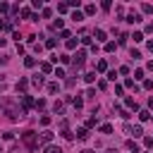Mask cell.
Listing matches in <instances>:
<instances>
[{
    "mask_svg": "<svg viewBox=\"0 0 153 153\" xmlns=\"http://www.w3.org/2000/svg\"><path fill=\"white\" fill-rule=\"evenodd\" d=\"M5 115H7L12 122H17V120H22L26 112H24V108H17L12 100H7V105H5Z\"/></svg>",
    "mask_w": 153,
    "mask_h": 153,
    "instance_id": "6da1fadb",
    "label": "cell"
},
{
    "mask_svg": "<svg viewBox=\"0 0 153 153\" xmlns=\"http://www.w3.org/2000/svg\"><path fill=\"white\" fill-rule=\"evenodd\" d=\"M22 141H24L26 148H31V151L38 148V134H36V131H24V134H22Z\"/></svg>",
    "mask_w": 153,
    "mask_h": 153,
    "instance_id": "7a4b0ae2",
    "label": "cell"
},
{
    "mask_svg": "<svg viewBox=\"0 0 153 153\" xmlns=\"http://www.w3.org/2000/svg\"><path fill=\"white\" fill-rule=\"evenodd\" d=\"M84 62H86V50H76V55H72V65H74V69L84 67Z\"/></svg>",
    "mask_w": 153,
    "mask_h": 153,
    "instance_id": "3957f363",
    "label": "cell"
},
{
    "mask_svg": "<svg viewBox=\"0 0 153 153\" xmlns=\"http://www.w3.org/2000/svg\"><path fill=\"white\" fill-rule=\"evenodd\" d=\"M93 38H96L98 43H108V33H105L103 29H96V31H93Z\"/></svg>",
    "mask_w": 153,
    "mask_h": 153,
    "instance_id": "277c9868",
    "label": "cell"
},
{
    "mask_svg": "<svg viewBox=\"0 0 153 153\" xmlns=\"http://www.w3.org/2000/svg\"><path fill=\"white\" fill-rule=\"evenodd\" d=\"M33 103H36V100H33V98H31L29 93H24V96H22V105H24V112H26V110H29V108H31Z\"/></svg>",
    "mask_w": 153,
    "mask_h": 153,
    "instance_id": "5b68a950",
    "label": "cell"
},
{
    "mask_svg": "<svg viewBox=\"0 0 153 153\" xmlns=\"http://www.w3.org/2000/svg\"><path fill=\"white\" fill-rule=\"evenodd\" d=\"M127 22H129V24H136V22H141V14H139V12H134V10H131V12H129V14H127Z\"/></svg>",
    "mask_w": 153,
    "mask_h": 153,
    "instance_id": "8992f818",
    "label": "cell"
},
{
    "mask_svg": "<svg viewBox=\"0 0 153 153\" xmlns=\"http://www.w3.org/2000/svg\"><path fill=\"white\" fill-rule=\"evenodd\" d=\"M31 84H33V86H36V88H41V86H43V84H45V79H43V76H41V74H33V76H31Z\"/></svg>",
    "mask_w": 153,
    "mask_h": 153,
    "instance_id": "52a82bcc",
    "label": "cell"
},
{
    "mask_svg": "<svg viewBox=\"0 0 153 153\" xmlns=\"http://www.w3.org/2000/svg\"><path fill=\"white\" fill-rule=\"evenodd\" d=\"M26 86H29V79H19V81H17V91H19L22 96L26 93Z\"/></svg>",
    "mask_w": 153,
    "mask_h": 153,
    "instance_id": "ba28073f",
    "label": "cell"
},
{
    "mask_svg": "<svg viewBox=\"0 0 153 153\" xmlns=\"http://www.w3.org/2000/svg\"><path fill=\"white\" fill-rule=\"evenodd\" d=\"M76 139H79V141H86V139H88V129H86V127H79V129H76Z\"/></svg>",
    "mask_w": 153,
    "mask_h": 153,
    "instance_id": "9c48e42d",
    "label": "cell"
},
{
    "mask_svg": "<svg viewBox=\"0 0 153 153\" xmlns=\"http://www.w3.org/2000/svg\"><path fill=\"white\" fill-rule=\"evenodd\" d=\"M41 141H43L45 146H50V143H53V131H48V129H45V131L41 134Z\"/></svg>",
    "mask_w": 153,
    "mask_h": 153,
    "instance_id": "30bf717a",
    "label": "cell"
},
{
    "mask_svg": "<svg viewBox=\"0 0 153 153\" xmlns=\"http://www.w3.org/2000/svg\"><path fill=\"white\" fill-rule=\"evenodd\" d=\"M96 72H98V74L108 72V62H105V60H98V62H96Z\"/></svg>",
    "mask_w": 153,
    "mask_h": 153,
    "instance_id": "8fae6325",
    "label": "cell"
},
{
    "mask_svg": "<svg viewBox=\"0 0 153 153\" xmlns=\"http://www.w3.org/2000/svg\"><path fill=\"white\" fill-rule=\"evenodd\" d=\"M38 69H41L43 74H53V65H50V62H41V65H38Z\"/></svg>",
    "mask_w": 153,
    "mask_h": 153,
    "instance_id": "7c38bea8",
    "label": "cell"
},
{
    "mask_svg": "<svg viewBox=\"0 0 153 153\" xmlns=\"http://www.w3.org/2000/svg\"><path fill=\"white\" fill-rule=\"evenodd\" d=\"M124 108H127V110H139V105H136L134 98H124Z\"/></svg>",
    "mask_w": 153,
    "mask_h": 153,
    "instance_id": "4fadbf2b",
    "label": "cell"
},
{
    "mask_svg": "<svg viewBox=\"0 0 153 153\" xmlns=\"http://www.w3.org/2000/svg\"><path fill=\"white\" fill-rule=\"evenodd\" d=\"M124 146H127V151H131V153H139V143H136L134 139H129V141H127Z\"/></svg>",
    "mask_w": 153,
    "mask_h": 153,
    "instance_id": "5bb4252c",
    "label": "cell"
},
{
    "mask_svg": "<svg viewBox=\"0 0 153 153\" xmlns=\"http://www.w3.org/2000/svg\"><path fill=\"white\" fill-rule=\"evenodd\" d=\"M53 112H55V115H62V112H65V105H62L60 100H55V103H53Z\"/></svg>",
    "mask_w": 153,
    "mask_h": 153,
    "instance_id": "9a60e30c",
    "label": "cell"
},
{
    "mask_svg": "<svg viewBox=\"0 0 153 153\" xmlns=\"http://www.w3.org/2000/svg\"><path fill=\"white\" fill-rule=\"evenodd\" d=\"M72 19L74 22H84V12L81 10H72Z\"/></svg>",
    "mask_w": 153,
    "mask_h": 153,
    "instance_id": "2e32d148",
    "label": "cell"
},
{
    "mask_svg": "<svg viewBox=\"0 0 153 153\" xmlns=\"http://www.w3.org/2000/svg\"><path fill=\"white\" fill-rule=\"evenodd\" d=\"M65 45H67V50H74L79 45V38H69V41H65Z\"/></svg>",
    "mask_w": 153,
    "mask_h": 153,
    "instance_id": "e0dca14e",
    "label": "cell"
},
{
    "mask_svg": "<svg viewBox=\"0 0 153 153\" xmlns=\"http://www.w3.org/2000/svg\"><path fill=\"white\" fill-rule=\"evenodd\" d=\"M45 88H48V93H57V91H60V84H57V81H50Z\"/></svg>",
    "mask_w": 153,
    "mask_h": 153,
    "instance_id": "ac0fdd59",
    "label": "cell"
},
{
    "mask_svg": "<svg viewBox=\"0 0 153 153\" xmlns=\"http://www.w3.org/2000/svg\"><path fill=\"white\" fill-rule=\"evenodd\" d=\"M131 136H134V139H136V136H143V127H141V124L131 127Z\"/></svg>",
    "mask_w": 153,
    "mask_h": 153,
    "instance_id": "d6986e66",
    "label": "cell"
},
{
    "mask_svg": "<svg viewBox=\"0 0 153 153\" xmlns=\"http://www.w3.org/2000/svg\"><path fill=\"white\" fill-rule=\"evenodd\" d=\"M141 12H143V14H153V5H151V2H143V5H141Z\"/></svg>",
    "mask_w": 153,
    "mask_h": 153,
    "instance_id": "ffe728a7",
    "label": "cell"
},
{
    "mask_svg": "<svg viewBox=\"0 0 153 153\" xmlns=\"http://www.w3.org/2000/svg\"><path fill=\"white\" fill-rule=\"evenodd\" d=\"M139 120H141V122H148V120H151V112H148V110H139Z\"/></svg>",
    "mask_w": 153,
    "mask_h": 153,
    "instance_id": "44dd1931",
    "label": "cell"
},
{
    "mask_svg": "<svg viewBox=\"0 0 153 153\" xmlns=\"http://www.w3.org/2000/svg\"><path fill=\"white\" fill-rule=\"evenodd\" d=\"M98 129H100V134H112V124H108V122H105V124H100Z\"/></svg>",
    "mask_w": 153,
    "mask_h": 153,
    "instance_id": "7402d4cb",
    "label": "cell"
},
{
    "mask_svg": "<svg viewBox=\"0 0 153 153\" xmlns=\"http://www.w3.org/2000/svg\"><path fill=\"white\" fill-rule=\"evenodd\" d=\"M45 153H62V148L55 146V143H50V146H45Z\"/></svg>",
    "mask_w": 153,
    "mask_h": 153,
    "instance_id": "603a6c76",
    "label": "cell"
},
{
    "mask_svg": "<svg viewBox=\"0 0 153 153\" xmlns=\"http://www.w3.org/2000/svg\"><path fill=\"white\" fill-rule=\"evenodd\" d=\"M129 38H134V43H141V41H143V33H141V31H134Z\"/></svg>",
    "mask_w": 153,
    "mask_h": 153,
    "instance_id": "cb8c5ba5",
    "label": "cell"
},
{
    "mask_svg": "<svg viewBox=\"0 0 153 153\" xmlns=\"http://www.w3.org/2000/svg\"><path fill=\"white\" fill-rule=\"evenodd\" d=\"M24 65H26V67H36V57L26 55V57H24Z\"/></svg>",
    "mask_w": 153,
    "mask_h": 153,
    "instance_id": "d4e9b609",
    "label": "cell"
},
{
    "mask_svg": "<svg viewBox=\"0 0 153 153\" xmlns=\"http://www.w3.org/2000/svg\"><path fill=\"white\" fill-rule=\"evenodd\" d=\"M84 81H86V84H93V81H96V72H88V74H84Z\"/></svg>",
    "mask_w": 153,
    "mask_h": 153,
    "instance_id": "484cf974",
    "label": "cell"
},
{
    "mask_svg": "<svg viewBox=\"0 0 153 153\" xmlns=\"http://www.w3.org/2000/svg\"><path fill=\"white\" fill-rule=\"evenodd\" d=\"M84 14H88V17L96 14V5H86V7H84Z\"/></svg>",
    "mask_w": 153,
    "mask_h": 153,
    "instance_id": "4316f807",
    "label": "cell"
},
{
    "mask_svg": "<svg viewBox=\"0 0 153 153\" xmlns=\"http://www.w3.org/2000/svg\"><path fill=\"white\" fill-rule=\"evenodd\" d=\"M81 43H84V45H93V38H91L88 33H84V36H81Z\"/></svg>",
    "mask_w": 153,
    "mask_h": 153,
    "instance_id": "83f0119b",
    "label": "cell"
},
{
    "mask_svg": "<svg viewBox=\"0 0 153 153\" xmlns=\"http://www.w3.org/2000/svg\"><path fill=\"white\" fill-rule=\"evenodd\" d=\"M124 88H134L136 91V84H134V79H124V84H122Z\"/></svg>",
    "mask_w": 153,
    "mask_h": 153,
    "instance_id": "f1b7e54d",
    "label": "cell"
},
{
    "mask_svg": "<svg viewBox=\"0 0 153 153\" xmlns=\"http://www.w3.org/2000/svg\"><path fill=\"white\" fill-rule=\"evenodd\" d=\"M72 105L79 110V108H84V98H72Z\"/></svg>",
    "mask_w": 153,
    "mask_h": 153,
    "instance_id": "f546056e",
    "label": "cell"
},
{
    "mask_svg": "<svg viewBox=\"0 0 153 153\" xmlns=\"http://www.w3.org/2000/svg\"><path fill=\"white\" fill-rule=\"evenodd\" d=\"M57 60H60V62H62V65H69V62H72V55H60V57H57Z\"/></svg>",
    "mask_w": 153,
    "mask_h": 153,
    "instance_id": "4dcf8cb0",
    "label": "cell"
},
{
    "mask_svg": "<svg viewBox=\"0 0 153 153\" xmlns=\"http://www.w3.org/2000/svg\"><path fill=\"white\" fill-rule=\"evenodd\" d=\"M19 14H22L24 19H29V17H31V10H29V7H24V10H19Z\"/></svg>",
    "mask_w": 153,
    "mask_h": 153,
    "instance_id": "1f68e13d",
    "label": "cell"
},
{
    "mask_svg": "<svg viewBox=\"0 0 153 153\" xmlns=\"http://www.w3.org/2000/svg\"><path fill=\"white\" fill-rule=\"evenodd\" d=\"M60 38H65V41H69V38H72V33H69L67 29H62V31H60Z\"/></svg>",
    "mask_w": 153,
    "mask_h": 153,
    "instance_id": "d6a6232c",
    "label": "cell"
},
{
    "mask_svg": "<svg viewBox=\"0 0 153 153\" xmlns=\"http://www.w3.org/2000/svg\"><path fill=\"white\" fill-rule=\"evenodd\" d=\"M100 7H103V10H105V12H108V10H110V7H112V2H110V0H103V2H100Z\"/></svg>",
    "mask_w": 153,
    "mask_h": 153,
    "instance_id": "836d02e7",
    "label": "cell"
},
{
    "mask_svg": "<svg viewBox=\"0 0 153 153\" xmlns=\"http://www.w3.org/2000/svg\"><path fill=\"white\" fill-rule=\"evenodd\" d=\"M50 14H53V10H50V7H43V12H41V17H45V19H48Z\"/></svg>",
    "mask_w": 153,
    "mask_h": 153,
    "instance_id": "e575fe53",
    "label": "cell"
},
{
    "mask_svg": "<svg viewBox=\"0 0 153 153\" xmlns=\"http://www.w3.org/2000/svg\"><path fill=\"white\" fill-rule=\"evenodd\" d=\"M62 24H65L62 19H55V22H53V29H60V31H62Z\"/></svg>",
    "mask_w": 153,
    "mask_h": 153,
    "instance_id": "d590c367",
    "label": "cell"
},
{
    "mask_svg": "<svg viewBox=\"0 0 153 153\" xmlns=\"http://www.w3.org/2000/svg\"><path fill=\"white\" fill-rule=\"evenodd\" d=\"M55 45H57V43H55V38H48V41H45V48H50V50H53Z\"/></svg>",
    "mask_w": 153,
    "mask_h": 153,
    "instance_id": "8d00e7d4",
    "label": "cell"
},
{
    "mask_svg": "<svg viewBox=\"0 0 153 153\" xmlns=\"http://www.w3.org/2000/svg\"><path fill=\"white\" fill-rule=\"evenodd\" d=\"M115 48H117V45H115V43H112V41H108V43H105V50H108V53H112V50H115Z\"/></svg>",
    "mask_w": 153,
    "mask_h": 153,
    "instance_id": "74e56055",
    "label": "cell"
},
{
    "mask_svg": "<svg viewBox=\"0 0 153 153\" xmlns=\"http://www.w3.org/2000/svg\"><path fill=\"white\" fill-rule=\"evenodd\" d=\"M53 74L60 79V76H65V69H62V67H57V69H53Z\"/></svg>",
    "mask_w": 153,
    "mask_h": 153,
    "instance_id": "f35d334b",
    "label": "cell"
},
{
    "mask_svg": "<svg viewBox=\"0 0 153 153\" xmlns=\"http://www.w3.org/2000/svg\"><path fill=\"white\" fill-rule=\"evenodd\" d=\"M139 79H143V69H136L134 72V81H139Z\"/></svg>",
    "mask_w": 153,
    "mask_h": 153,
    "instance_id": "ab89813d",
    "label": "cell"
},
{
    "mask_svg": "<svg viewBox=\"0 0 153 153\" xmlns=\"http://www.w3.org/2000/svg\"><path fill=\"white\" fill-rule=\"evenodd\" d=\"M143 88L151 91V88H153V81H151V79H143Z\"/></svg>",
    "mask_w": 153,
    "mask_h": 153,
    "instance_id": "60d3db41",
    "label": "cell"
},
{
    "mask_svg": "<svg viewBox=\"0 0 153 153\" xmlns=\"http://www.w3.org/2000/svg\"><path fill=\"white\" fill-rule=\"evenodd\" d=\"M33 105H36V108H38V110H43V108H45V100H43V98H38V100H36V103H33Z\"/></svg>",
    "mask_w": 153,
    "mask_h": 153,
    "instance_id": "b9f144b4",
    "label": "cell"
},
{
    "mask_svg": "<svg viewBox=\"0 0 153 153\" xmlns=\"http://www.w3.org/2000/svg\"><path fill=\"white\" fill-rule=\"evenodd\" d=\"M91 127H96V117H88L86 120V129H91Z\"/></svg>",
    "mask_w": 153,
    "mask_h": 153,
    "instance_id": "7bdbcfd3",
    "label": "cell"
},
{
    "mask_svg": "<svg viewBox=\"0 0 153 153\" xmlns=\"http://www.w3.org/2000/svg\"><path fill=\"white\" fill-rule=\"evenodd\" d=\"M143 146H146V148H153V139L146 136V139H143Z\"/></svg>",
    "mask_w": 153,
    "mask_h": 153,
    "instance_id": "ee69618b",
    "label": "cell"
},
{
    "mask_svg": "<svg viewBox=\"0 0 153 153\" xmlns=\"http://www.w3.org/2000/svg\"><path fill=\"white\" fill-rule=\"evenodd\" d=\"M5 12H10V5L7 2H0V14H5Z\"/></svg>",
    "mask_w": 153,
    "mask_h": 153,
    "instance_id": "f6af8a7d",
    "label": "cell"
},
{
    "mask_svg": "<svg viewBox=\"0 0 153 153\" xmlns=\"http://www.w3.org/2000/svg\"><path fill=\"white\" fill-rule=\"evenodd\" d=\"M67 10H69L67 2H60V5H57V12H67Z\"/></svg>",
    "mask_w": 153,
    "mask_h": 153,
    "instance_id": "bcb514c9",
    "label": "cell"
},
{
    "mask_svg": "<svg viewBox=\"0 0 153 153\" xmlns=\"http://www.w3.org/2000/svg\"><path fill=\"white\" fill-rule=\"evenodd\" d=\"M115 93H117V96H122V93H124V86H122V84H117V86H115Z\"/></svg>",
    "mask_w": 153,
    "mask_h": 153,
    "instance_id": "7dc6e473",
    "label": "cell"
},
{
    "mask_svg": "<svg viewBox=\"0 0 153 153\" xmlns=\"http://www.w3.org/2000/svg\"><path fill=\"white\" fill-rule=\"evenodd\" d=\"M41 124H43V127H48V124H50V117H48V115H43V117H41Z\"/></svg>",
    "mask_w": 153,
    "mask_h": 153,
    "instance_id": "c3c4849f",
    "label": "cell"
},
{
    "mask_svg": "<svg viewBox=\"0 0 153 153\" xmlns=\"http://www.w3.org/2000/svg\"><path fill=\"white\" fill-rule=\"evenodd\" d=\"M2 139H5V141H12V139H14V134H12V131H5V134H2Z\"/></svg>",
    "mask_w": 153,
    "mask_h": 153,
    "instance_id": "681fc988",
    "label": "cell"
},
{
    "mask_svg": "<svg viewBox=\"0 0 153 153\" xmlns=\"http://www.w3.org/2000/svg\"><path fill=\"white\" fill-rule=\"evenodd\" d=\"M62 136H65V139H67V141H69V139H74V134H72V131H69V129H65V131H62Z\"/></svg>",
    "mask_w": 153,
    "mask_h": 153,
    "instance_id": "f907efd6",
    "label": "cell"
},
{
    "mask_svg": "<svg viewBox=\"0 0 153 153\" xmlns=\"http://www.w3.org/2000/svg\"><path fill=\"white\" fill-rule=\"evenodd\" d=\"M146 33H153V22H151V24H146Z\"/></svg>",
    "mask_w": 153,
    "mask_h": 153,
    "instance_id": "816d5d0a",
    "label": "cell"
},
{
    "mask_svg": "<svg viewBox=\"0 0 153 153\" xmlns=\"http://www.w3.org/2000/svg\"><path fill=\"white\" fill-rule=\"evenodd\" d=\"M105 153H117V148H105Z\"/></svg>",
    "mask_w": 153,
    "mask_h": 153,
    "instance_id": "f5cc1de1",
    "label": "cell"
},
{
    "mask_svg": "<svg viewBox=\"0 0 153 153\" xmlns=\"http://www.w3.org/2000/svg\"><path fill=\"white\" fill-rule=\"evenodd\" d=\"M146 67H148V69H151V72H153V60H151V62H148V65H146Z\"/></svg>",
    "mask_w": 153,
    "mask_h": 153,
    "instance_id": "db71d44e",
    "label": "cell"
},
{
    "mask_svg": "<svg viewBox=\"0 0 153 153\" xmlns=\"http://www.w3.org/2000/svg\"><path fill=\"white\" fill-rule=\"evenodd\" d=\"M148 108H153V96H151V98H148Z\"/></svg>",
    "mask_w": 153,
    "mask_h": 153,
    "instance_id": "11a10c76",
    "label": "cell"
},
{
    "mask_svg": "<svg viewBox=\"0 0 153 153\" xmlns=\"http://www.w3.org/2000/svg\"><path fill=\"white\" fill-rule=\"evenodd\" d=\"M148 50H151V53H153V41H148Z\"/></svg>",
    "mask_w": 153,
    "mask_h": 153,
    "instance_id": "9f6ffc18",
    "label": "cell"
},
{
    "mask_svg": "<svg viewBox=\"0 0 153 153\" xmlns=\"http://www.w3.org/2000/svg\"><path fill=\"white\" fill-rule=\"evenodd\" d=\"M81 153H96V151H91V148H84V151H81Z\"/></svg>",
    "mask_w": 153,
    "mask_h": 153,
    "instance_id": "6f0895ef",
    "label": "cell"
},
{
    "mask_svg": "<svg viewBox=\"0 0 153 153\" xmlns=\"http://www.w3.org/2000/svg\"><path fill=\"white\" fill-rule=\"evenodd\" d=\"M2 45H5V38H0V48H2Z\"/></svg>",
    "mask_w": 153,
    "mask_h": 153,
    "instance_id": "680465c9",
    "label": "cell"
},
{
    "mask_svg": "<svg viewBox=\"0 0 153 153\" xmlns=\"http://www.w3.org/2000/svg\"><path fill=\"white\" fill-rule=\"evenodd\" d=\"M5 62H7V60H5V57H0V65H5Z\"/></svg>",
    "mask_w": 153,
    "mask_h": 153,
    "instance_id": "91938a15",
    "label": "cell"
},
{
    "mask_svg": "<svg viewBox=\"0 0 153 153\" xmlns=\"http://www.w3.org/2000/svg\"><path fill=\"white\" fill-rule=\"evenodd\" d=\"M0 84H2V76H0Z\"/></svg>",
    "mask_w": 153,
    "mask_h": 153,
    "instance_id": "94428289",
    "label": "cell"
},
{
    "mask_svg": "<svg viewBox=\"0 0 153 153\" xmlns=\"http://www.w3.org/2000/svg\"><path fill=\"white\" fill-rule=\"evenodd\" d=\"M151 120H153V115H151Z\"/></svg>",
    "mask_w": 153,
    "mask_h": 153,
    "instance_id": "6125c7cd",
    "label": "cell"
},
{
    "mask_svg": "<svg viewBox=\"0 0 153 153\" xmlns=\"http://www.w3.org/2000/svg\"><path fill=\"white\" fill-rule=\"evenodd\" d=\"M0 153H2V148H0Z\"/></svg>",
    "mask_w": 153,
    "mask_h": 153,
    "instance_id": "be15d7a7",
    "label": "cell"
},
{
    "mask_svg": "<svg viewBox=\"0 0 153 153\" xmlns=\"http://www.w3.org/2000/svg\"><path fill=\"white\" fill-rule=\"evenodd\" d=\"M143 153H146V151H143Z\"/></svg>",
    "mask_w": 153,
    "mask_h": 153,
    "instance_id": "e7e4bbea",
    "label": "cell"
}]
</instances>
